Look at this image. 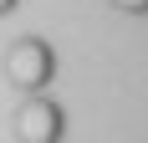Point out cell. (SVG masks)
<instances>
[{
	"label": "cell",
	"instance_id": "7a4b0ae2",
	"mask_svg": "<svg viewBox=\"0 0 148 143\" xmlns=\"http://www.w3.org/2000/svg\"><path fill=\"white\" fill-rule=\"evenodd\" d=\"M15 10H21V0H0V21H10Z\"/></svg>",
	"mask_w": 148,
	"mask_h": 143
},
{
	"label": "cell",
	"instance_id": "6da1fadb",
	"mask_svg": "<svg viewBox=\"0 0 148 143\" xmlns=\"http://www.w3.org/2000/svg\"><path fill=\"white\" fill-rule=\"evenodd\" d=\"M0 77L15 87V97H36V92H51L61 77V46L41 31H21L5 56H0Z\"/></svg>",
	"mask_w": 148,
	"mask_h": 143
}]
</instances>
